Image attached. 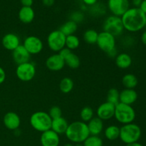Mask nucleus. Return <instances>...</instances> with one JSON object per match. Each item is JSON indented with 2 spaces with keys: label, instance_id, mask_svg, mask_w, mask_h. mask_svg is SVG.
<instances>
[{
  "label": "nucleus",
  "instance_id": "1",
  "mask_svg": "<svg viewBox=\"0 0 146 146\" xmlns=\"http://www.w3.org/2000/svg\"><path fill=\"white\" fill-rule=\"evenodd\" d=\"M145 17L146 14L139 8H129L121 17L124 30L131 33L141 31L145 27Z\"/></svg>",
  "mask_w": 146,
  "mask_h": 146
},
{
  "label": "nucleus",
  "instance_id": "2",
  "mask_svg": "<svg viewBox=\"0 0 146 146\" xmlns=\"http://www.w3.org/2000/svg\"><path fill=\"white\" fill-rule=\"evenodd\" d=\"M65 135L67 139L74 143H83L90 133L86 123L77 121L68 124Z\"/></svg>",
  "mask_w": 146,
  "mask_h": 146
},
{
  "label": "nucleus",
  "instance_id": "3",
  "mask_svg": "<svg viewBox=\"0 0 146 146\" xmlns=\"http://www.w3.org/2000/svg\"><path fill=\"white\" fill-rule=\"evenodd\" d=\"M141 135V128L134 123L123 125L120 128L119 138L125 145L138 142Z\"/></svg>",
  "mask_w": 146,
  "mask_h": 146
},
{
  "label": "nucleus",
  "instance_id": "4",
  "mask_svg": "<svg viewBox=\"0 0 146 146\" xmlns=\"http://www.w3.org/2000/svg\"><path fill=\"white\" fill-rule=\"evenodd\" d=\"M52 119L45 111H36L31 115L29 123L35 131L43 133L51 129Z\"/></svg>",
  "mask_w": 146,
  "mask_h": 146
},
{
  "label": "nucleus",
  "instance_id": "5",
  "mask_svg": "<svg viewBox=\"0 0 146 146\" xmlns=\"http://www.w3.org/2000/svg\"><path fill=\"white\" fill-rule=\"evenodd\" d=\"M136 113L132 106L118 103L115 107L114 118L122 125L131 123L135 121Z\"/></svg>",
  "mask_w": 146,
  "mask_h": 146
},
{
  "label": "nucleus",
  "instance_id": "6",
  "mask_svg": "<svg viewBox=\"0 0 146 146\" xmlns=\"http://www.w3.org/2000/svg\"><path fill=\"white\" fill-rule=\"evenodd\" d=\"M66 36L59 29L49 33L46 38L48 47L54 53H58L66 45Z\"/></svg>",
  "mask_w": 146,
  "mask_h": 146
},
{
  "label": "nucleus",
  "instance_id": "7",
  "mask_svg": "<svg viewBox=\"0 0 146 146\" xmlns=\"http://www.w3.org/2000/svg\"><path fill=\"white\" fill-rule=\"evenodd\" d=\"M103 27L104 31L110 33L115 37L121 36L124 31L121 18L114 15H111L106 19Z\"/></svg>",
  "mask_w": 146,
  "mask_h": 146
},
{
  "label": "nucleus",
  "instance_id": "8",
  "mask_svg": "<svg viewBox=\"0 0 146 146\" xmlns=\"http://www.w3.org/2000/svg\"><path fill=\"white\" fill-rule=\"evenodd\" d=\"M15 72L18 79L23 82H29L35 77L36 69L35 65L29 61L17 65Z\"/></svg>",
  "mask_w": 146,
  "mask_h": 146
},
{
  "label": "nucleus",
  "instance_id": "9",
  "mask_svg": "<svg viewBox=\"0 0 146 146\" xmlns=\"http://www.w3.org/2000/svg\"><path fill=\"white\" fill-rule=\"evenodd\" d=\"M96 44L101 51L107 54L113 48H116L115 47V44H116L115 37L110 33L103 31L98 33Z\"/></svg>",
  "mask_w": 146,
  "mask_h": 146
},
{
  "label": "nucleus",
  "instance_id": "10",
  "mask_svg": "<svg viewBox=\"0 0 146 146\" xmlns=\"http://www.w3.org/2000/svg\"><path fill=\"white\" fill-rule=\"evenodd\" d=\"M22 45L31 55L40 54L44 48L43 41L36 36H29L24 38Z\"/></svg>",
  "mask_w": 146,
  "mask_h": 146
},
{
  "label": "nucleus",
  "instance_id": "11",
  "mask_svg": "<svg viewBox=\"0 0 146 146\" xmlns=\"http://www.w3.org/2000/svg\"><path fill=\"white\" fill-rule=\"evenodd\" d=\"M108 8L112 15L121 17L130 8L128 0H108Z\"/></svg>",
  "mask_w": 146,
  "mask_h": 146
},
{
  "label": "nucleus",
  "instance_id": "12",
  "mask_svg": "<svg viewBox=\"0 0 146 146\" xmlns=\"http://www.w3.org/2000/svg\"><path fill=\"white\" fill-rule=\"evenodd\" d=\"M115 107V105L108 101L103 103L97 108V117L102 120L103 121H109L114 117Z\"/></svg>",
  "mask_w": 146,
  "mask_h": 146
},
{
  "label": "nucleus",
  "instance_id": "13",
  "mask_svg": "<svg viewBox=\"0 0 146 146\" xmlns=\"http://www.w3.org/2000/svg\"><path fill=\"white\" fill-rule=\"evenodd\" d=\"M46 66L51 71H59L65 66V61L58 53H55L46 60Z\"/></svg>",
  "mask_w": 146,
  "mask_h": 146
},
{
  "label": "nucleus",
  "instance_id": "14",
  "mask_svg": "<svg viewBox=\"0 0 146 146\" xmlns=\"http://www.w3.org/2000/svg\"><path fill=\"white\" fill-rule=\"evenodd\" d=\"M3 123L7 129L15 131L20 127L21 118L17 113L9 111L4 115L3 118Z\"/></svg>",
  "mask_w": 146,
  "mask_h": 146
},
{
  "label": "nucleus",
  "instance_id": "15",
  "mask_svg": "<svg viewBox=\"0 0 146 146\" xmlns=\"http://www.w3.org/2000/svg\"><path fill=\"white\" fill-rule=\"evenodd\" d=\"M40 143L41 146H58L60 144L59 135L50 129L41 133Z\"/></svg>",
  "mask_w": 146,
  "mask_h": 146
},
{
  "label": "nucleus",
  "instance_id": "16",
  "mask_svg": "<svg viewBox=\"0 0 146 146\" xmlns=\"http://www.w3.org/2000/svg\"><path fill=\"white\" fill-rule=\"evenodd\" d=\"M3 47L8 51H13L21 45L20 38L14 33H7L1 39Z\"/></svg>",
  "mask_w": 146,
  "mask_h": 146
},
{
  "label": "nucleus",
  "instance_id": "17",
  "mask_svg": "<svg viewBox=\"0 0 146 146\" xmlns=\"http://www.w3.org/2000/svg\"><path fill=\"white\" fill-rule=\"evenodd\" d=\"M138 93L135 89L124 88L120 92L119 103L132 106L138 99Z\"/></svg>",
  "mask_w": 146,
  "mask_h": 146
},
{
  "label": "nucleus",
  "instance_id": "18",
  "mask_svg": "<svg viewBox=\"0 0 146 146\" xmlns=\"http://www.w3.org/2000/svg\"><path fill=\"white\" fill-rule=\"evenodd\" d=\"M12 58L14 62L19 64L29 62L31 58V54L27 51L23 45H20L12 51Z\"/></svg>",
  "mask_w": 146,
  "mask_h": 146
},
{
  "label": "nucleus",
  "instance_id": "19",
  "mask_svg": "<svg viewBox=\"0 0 146 146\" xmlns=\"http://www.w3.org/2000/svg\"><path fill=\"white\" fill-rule=\"evenodd\" d=\"M88 131L91 135H99L104 128V121L98 117H94L87 123Z\"/></svg>",
  "mask_w": 146,
  "mask_h": 146
},
{
  "label": "nucleus",
  "instance_id": "20",
  "mask_svg": "<svg viewBox=\"0 0 146 146\" xmlns=\"http://www.w3.org/2000/svg\"><path fill=\"white\" fill-rule=\"evenodd\" d=\"M19 19L23 24H30L35 18V12L31 7H22L19 11Z\"/></svg>",
  "mask_w": 146,
  "mask_h": 146
},
{
  "label": "nucleus",
  "instance_id": "21",
  "mask_svg": "<svg viewBox=\"0 0 146 146\" xmlns=\"http://www.w3.org/2000/svg\"><path fill=\"white\" fill-rule=\"evenodd\" d=\"M68 123L67 120L64 117H60V118L53 119L51 122V130L56 133L58 135L61 134H65L67 128L68 126Z\"/></svg>",
  "mask_w": 146,
  "mask_h": 146
},
{
  "label": "nucleus",
  "instance_id": "22",
  "mask_svg": "<svg viewBox=\"0 0 146 146\" xmlns=\"http://www.w3.org/2000/svg\"><path fill=\"white\" fill-rule=\"evenodd\" d=\"M115 63L118 68L121 69H127L132 65L133 59L127 53H121L115 58Z\"/></svg>",
  "mask_w": 146,
  "mask_h": 146
},
{
  "label": "nucleus",
  "instance_id": "23",
  "mask_svg": "<svg viewBox=\"0 0 146 146\" xmlns=\"http://www.w3.org/2000/svg\"><path fill=\"white\" fill-rule=\"evenodd\" d=\"M104 135L108 141H113L118 139L120 136V127L116 125H108L104 130Z\"/></svg>",
  "mask_w": 146,
  "mask_h": 146
},
{
  "label": "nucleus",
  "instance_id": "24",
  "mask_svg": "<svg viewBox=\"0 0 146 146\" xmlns=\"http://www.w3.org/2000/svg\"><path fill=\"white\" fill-rule=\"evenodd\" d=\"M122 84L125 88L134 89L138 84V78L133 74H127L123 76Z\"/></svg>",
  "mask_w": 146,
  "mask_h": 146
},
{
  "label": "nucleus",
  "instance_id": "25",
  "mask_svg": "<svg viewBox=\"0 0 146 146\" xmlns=\"http://www.w3.org/2000/svg\"><path fill=\"white\" fill-rule=\"evenodd\" d=\"M77 29H78V24L74 21H71V20H68L66 22L64 23L59 29L60 31L66 36L74 34L76 32Z\"/></svg>",
  "mask_w": 146,
  "mask_h": 146
},
{
  "label": "nucleus",
  "instance_id": "26",
  "mask_svg": "<svg viewBox=\"0 0 146 146\" xmlns=\"http://www.w3.org/2000/svg\"><path fill=\"white\" fill-rule=\"evenodd\" d=\"M74 86V81L69 77H64L59 83V89L63 94H69L72 91Z\"/></svg>",
  "mask_w": 146,
  "mask_h": 146
},
{
  "label": "nucleus",
  "instance_id": "27",
  "mask_svg": "<svg viewBox=\"0 0 146 146\" xmlns=\"http://www.w3.org/2000/svg\"><path fill=\"white\" fill-rule=\"evenodd\" d=\"M64 61H65V65H66L68 68L71 69H76L80 66V64H81L79 57L73 52H71L64 59Z\"/></svg>",
  "mask_w": 146,
  "mask_h": 146
},
{
  "label": "nucleus",
  "instance_id": "28",
  "mask_svg": "<svg viewBox=\"0 0 146 146\" xmlns=\"http://www.w3.org/2000/svg\"><path fill=\"white\" fill-rule=\"evenodd\" d=\"M98 32L96 31L95 29H87L85 32L84 33V40L88 44H96L97 39H98Z\"/></svg>",
  "mask_w": 146,
  "mask_h": 146
},
{
  "label": "nucleus",
  "instance_id": "29",
  "mask_svg": "<svg viewBox=\"0 0 146 146\" xmlns=\"http://www.w3.org/2000/svg\"><path fill=\"white\" fill-rule=\"evenodd\" d=\"M80 46V39L75 34L67 36L66 37V45L65 46L70 49L71 51L75 50L78 48Z\"/></svg>",
  "mask_w": 146,
  "mask_h": 146
},
{
  "label": "nucleus",
  "instance_id": "30",
  "mask_svg": "<svg viewBox=\"0 0 146 146\" xmlns=\"http://www.w3.org/2000/svg\"><path fill=\"white\" fill-rule=\"evenodd\" d=\"M119 96L120 91L115 88H111L108 90L107 93L106 99L108 102L113 104V105H117L119 103Z\"/></svg>",
  "mask_w": 146,
  "mask_h": 146
},
{
  "label": "nucleus",
  "instance_id": "31",
  "mask_svg": "<svg viewBox=\"0 0 146 146\" xmlns=\"http://www.w3.org/2000/svg\"><path fill=\"white\" fill-rule=\"evenodd\" d=\"M94 117V110L90 106L84 107L80 112V118H81V121L84 123L89 122Z\"/></svg>",
  "mask_w": 146,
  "mask_h": 146
},
{
  "label": "nucleus",
  "instance_id": "32",
  "mask_svg": "<svg viewBox=\"0 0 146 146\" xmlns=\"http://www.w3.org/2000/svg\"><path fill=\"white\" fill-rule=\"evenodd\" d=\"M84 146H103L104 142L98 135H90L83 143Z\"/></svg>",
  "mask_w": 146,
  "mask_h": 146
},
{
  "label": "nucleus",
  "instance_id": "33",
  "mask_svg": "<svg viewBox=\"0 0 146 146\" xmlns=\"http://www.w3.org/2000/svg\"><path fill=\"white\" fill-rule=\"evenodd\" d=\"M48 113L52 120L62 116V111H61V108L57 106H54L51 107L48 111Z\"/></svg>",
  "mask_w": 146,
  "mask_h": 146
},
{
  "label": "nucleus",
  "instance_id": "34",
  "mask_svg": "<svg viewBox=\"0 0 146 146\" xmlns=\"http://www.w3.org/2000/svg\"><path fill=\"white\" fill-rule=\"evenodd\" d=\"M84 19V15L83 14L82 12L81 11H74L71 14V21H74L77 24L81 23Z\"/></svg>",
  "mask_w": 146,
  "mask_h": 146
},
{
  "label": "nucleus",
  "instance_id": "35",
  "mask_svg": "<svg viewBox=\"0 0 146 146\" xmlns=\"http://www.w3.org/2000/svg\"><path fill=\"white\" fill-rule=\"evenodd\" d=\"M71 52H72V51H71V50L68 49V48H66V47L65 46L64 48H63L62 49H61V51L58 53V54H59V55L61 56L63 58H64V59H65V58H66V57L68 56L69 55Z\"/></svg>",
  "mask_w": 146,
  "mask_h": 146
},
{
  "label": "nucleus",
  "instance_id": "36",
  "mask_svg": "<svg viewBox=\"0 0 146 146\" xmlns=\"http://www.w3.org/2000/svg\"><path fill=\"white\" fill-rule=\"evenodd\" d=\"M6 80V72L4 68L0 66V85L2 84Z\"/></svg>",
  "mask_w": 146,
  "mask_h": 146
},
{
  "label": "nucleus",
  "instance_id": "37",
  "mask_svg": "<svg viewBox=\"0 0 146 146\" xmlns=\"http://www.w3.org/2000/svg\"><path fill=\"white\" fill-rule=\"evenodd\" d=\"M22 7H31L34 4V0H20Z\"/></svg>",
  "mask_w": 146,
  "mask_h": 146
},
{
  "label": "nucleus",
  "instance_id": "38",
  "mask_svg": "<svg viewBox=\"0 0 146 146\" xmlns=\"http://www.w3.org/2000/svg\"><path fill=\"white\" fill-rule=\"evenodd\" d=\"M82 1L86 5L89 6V7H92V6L95 5L96 4H97L98 0H82Z\"/></svg>",
  "mask_w": 146,
  "mask_h": 146
},
{
  "label": "nucleus",
  "instance_id": "39",
  "mask_svg": "<svg viewBox=\"0 0 146 146\" xmlns=\"http://www.w3.org/2000/svg\"><path fill=\"white\" fill-rule=\"evenodd\" d=\"M118 54V51H117L116 48H113V50L110 51L109 52L107 53V55H108L109 57H111V58H115Z\"/></svg>",
  "mask_w": 146,
  "mask_h": 146
},
{
  "label": "nucleus",
  "instance_id": "40",
  "mask_svg": "<svg viewBox=\"0 0 146 146\" xmlns=\"http://www.w3.org/2000/svg\"><path fill=\"white\" fill-rule=\"evenodd\" d=\"M55 0H42V3L46 7H50L54 5Z\"/></svg>",
  "mask_w": 146,
  "mask_h": 146
},
{
  "label": "nucleus",
  "instance_id": "41",
  "mask_svg": "<svg viewBox=\"0 0 146 146\" xmlns=\"http://www.w3.org/2000/svg\"><path fill=\"white\" fill-rule=\"evenodd\" d=\"M139 9L144 13V14H146V0H143Z\"/></svg>",
  "mask_w": 146,
  "mask_h": 146
},
{
  "label": "nucleus",
  "instance_id": "42",
  "mask_svg": "<svg viewBox=\"0 0 146 146\" xmlns=\"http://www.w3.org/2000/svg\"><path fill=\"white\" fill-rule=\"evenodd\" d=\"M143 0H132V4L134 6V7H136V8H139L140 6H141V2H142Z\"/></svg>",
  "mask_w": 146,
  "mask_h": 146
},
{
  "label": "nucleus",
  "instance_id": "43",
  "mask_svg": "<svg viewBox=\"0 0 146 146\" xmlns=\"http://www.w3.org/2000/svg\"><path fill=\"white\" fill-rule=\"evenodd\" d=\"M141 41H142L143 44L146 46V30L145 31H144L143 32V34H141Z\"/></svg>",
  "mask_w": 146,
  "mask_h": 146
},
{
  "label": "nucleus",
  "instance_id": "44",
  "mask_svg": "<svg viewBox=\"0 0 146 146\" xmlns=\"http://www.w3.org/2000/svg\"><path fill=\"white\" fill-rule=\"evenodd\" d=\"M125 146H143L142 144H141L140 143L136 142V143H131V144H127L125 145Z\"/></svg>",
  "mask_w": 146,
  "mask_h": 146
},
{
  "label": "nucleus",
  "instance_id": "45",
  "mask_svg": "<svg viewBox=\"0 0 146 146\" xmlns=\"http://www.w3.org/2000/svg\"><path fill=\"white\" fill-rule=\"evenodd\" d=\"M64 146H74V145H73L72 143H66L65 145H64Z\"/></svg>",
  "mask_w": 146,
  "mask_h": 146
},
{
  "label": "nucleus",
  "instance_id": "46",
  "mask_svg": "<svg viewBox=\"0 0 146 146\" xmlns=\"http://www.w3.org/2000/svg\"><path fill=\"white\" fill-rule=\"evenodd\" d=\"M74 146H84L83 143H76Z\"/></svg>",
  "mask_w": 146,
  "mask_h": 146
},
{
  "label": "nucleus",
  "instance_id": "47",
  "mask_svg": "<svg viewBox=\"0 0 146 146\" xmlns=\"http://www.w3.org/2000/svg\"><path fill=\"white\" fill-rule=\"evenodd\" d=\"M145 27H146V17H145Z\"/></svg>",
  "mask_w": 146,
  "mask_h": 146
}]
</instances>
